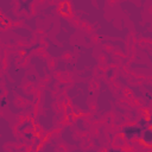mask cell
Returning <instances> with one entry per match:
<instances>
[{
	"instance_id": "cell-1",
	"label": "cell",
	"mask_w": 152,
	"mask_h": 152,
	"mask_svg": "<svg viewBox=\"0 0 152 152\" xmlns=\"http://www.w3.org/2000/svg\"><path fill=\"white\" fill-rule=\"evenodd\" d=\"M142 132H144V129H142L139 125L125 126V127L122 128V134H124V137H125L126 139H128V140H131V139H133V138H135V137L141 138V137H142Z\"/></svg>"
},
{
	"instance_id": "cell-2",
	"label": "cell",
	"mask_w": 152,
	"mask_h": 152,
	"mask_svg": "<svg viewBox=\"0 0 152 152\" xmlns=\"http://www.w3.org/2000/svg\"><path fill=\"white\" fill-rule=\"evenodd\" d=\"M141 140H142L145 144H152V128L148 127V128L144 129Z\"/></svg>"
},
{
	"instance_id": "cell-3",
	"label": "cell",
	"mask_w": 152,
	"mask_h": 152,
	"mask_svg": "<svg viewBox=\"0 0 152 152\" xmlns=\"http://www.w3.org/2000/svg\"><path fill=\"white\" fill-rule=\"evenodd\" d=\"M137 125H139L142 129H146V128H148V126H150V122H148V120L147 119H145V118H141L139 121H138V124Z\"/></svg>"
},
{
	"instance_id": "cell-4",
	"label": "cell",
	"mask_w": 152,
	"mask_h": 152,
	"mask_svg": "<svg viewBox=\"0 0 152 152\" xmlns=\"http://www.w3.org/2000/svg\"><path fill=\"white\" fill-rule=\"evenodd\" d=\"M7 104V96H1L0 97V108H5Z\"/></svg>"
},
{
	"instance_id": "cell-5",
	"label": "cell",
	"mask_w": 152,
	"mask_h": 152,
	"mask_svg": "<svg viewBox=\"0 0 152 152\" xmlns=\"http://www.w3.org/2000/svg\"><path fill=\"white\" fill-rule=\"evenodd\" d=\"M31 2H32V1H19V4L21 5V7H23L24 10H25L28 5H31Z\"/></svg>"
}]
</instances>
